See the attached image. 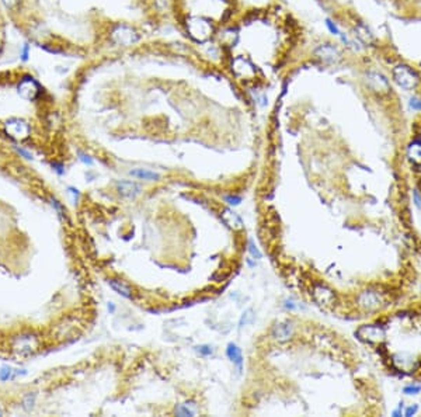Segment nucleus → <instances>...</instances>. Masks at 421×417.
<instances>
[{"mask_svg":"<svg viewBox=\"0 0 421 417\" xmlns=\"http://www.w3.org/2000/svg\"><path fill=\"white\" fill-rule=\"evenodd\" d=\"M17 152H19V155H21L23 158H26V159H33V155L28 152V151H26V149H23V148H17Z\"/></svg>","mask_w":421,"mask_h":417,"instance_id":"f704fd0d","label":"nucleus"},{"mask_svg":"<svg viewBox=\"0 0 421 417\" xmlns=\"http://www.w3.org/2000/svg\"><path fill=\"white\" fill-rule=\"evenodd\" d=\"M410 108H413V110H415V111H421L420 98H411V100H410Z\"/></svg>","mask_w":421,"mask_h":417,"instance_id":"2f4dec72","label":"nucleus"},{"mask_svg":"<svg viewBox=\"0 0 421 417\" xmlns=\"http://www.w3.org/2000/svg\"><path fill=\"white\" fill-rule=\"evenodd\" d=\"M108 311H110L111 313L114 312V311H115V306L112 305V304H108Z\"/></svg>","mask_w":421,"mask_h":417,"instance_id":"ea45409f","label":"nucleus"},{"mask_svg":"<svg viewBox=\"0 0 421 417\" xmlns=\"http://www.w3.org/2000/svg\"><path fill=\"white\" fill-rule=\"evenodd\" d=\"M355 35L358 37L361 41L365 42V44L372 42V34H371V31H369L365 26H362V24H359L358 27H355Z\"/></svg>","mask_w":421,"mask_h":417,"instance_id":"aec40b11","label":"nucleus"},{"mask_svg":"<svg viewBox=\"0 0 421 417\" xmlns=\"http://www.w3.org/2000/svg\"><path fill=\"white\" fill-rule=\"evenodd\" d=\"M420 392L421 385H415V383H410V385L403 388V393H404V395H408V396H411V395H418Z\"/></svg>","mask_w":421,"mask_h":417,"instance_id":"5701e85b","label":"nucleus"},{"mask_svg":"<svg viewBox=\"0 0 421 417\" xmlns=\"http://www.w3.org/2000/svg\"><path fill=\"white\" fill-rule=\"evenodd\" d=\"M5 132L7 133V136L17 141V142H23L28 139V136L31 135V126L27 121L21 118H10L9 121L5 122Z\"/></svg>","mask_w":421,"mask_h":417,"instance_id":"423d86ee","label":"nucleus"},{"mask_svg":"<svg viewBox=\"0 0 421 417\" xmlns=\"http://www.w3.org/2000/svg\"><path fill=\"white\" fill-rule=\"evenodd\" d=\"M79 159L82 160L83 163H86V165H89V166L93 165V160H91V158H90L89 155H86V153H83V152H79Z\"/></svg>","mask_w":421,"mask_h":417,"instance_id":"473e14b6","label":"nucleus"},{"mask_svg":"<svg viewBox=\"0 0 421 417\" xmlns=\"http://www.w3.org/2000/svg\"><path fill=\"white\" fill-rule=\"evenodd\" d=\"M226 355L230 361L235 364L236 367L239 369H242V364H243V355H242V350L237 347L236 344H229L228 348H226Z\"/></svg>","mask_w":421,"mask_h":417,"instance_id":"4468645a","label":"nucleus"},{"mask_svg":"<svg viewBox=\"0 0 421 417\" xmlns=\"http://www.w3.org/2000/svg\"><path fill=\"white\" fill-rule=\"evenodd\" d=\"M195 350H197V353H200V354L204 355V357H208V355L214 354V350H212L211 346H197Z\"/></svg>","mask_w":421,"mask_h":417,"instance_id":"393cba45","label":"nucleus"},{"mask_svg":"<svg viewBox=\"0 0 421 417\" xmlns=\"http://www.w3.org/2000/svg\"><path fill=\"white\" fill-rule=\"evenodd\" d=\"M408 159L413 163H421V142L415 141L408 146Z\"/></svg>","mask_w":421,"mask_h":417,"instance_id":"6ab92c4d","label":"nucleus"},{"mask_svg":"<svg viewBox=\"0 0 421 417\" xmlns=\"http://www.w3.org/2000/svg\"><path fill=\"white\" fill-rule=\"evenodd\" d=\"M225 201L228 202L229 205H239L242 202V198L237 197V195H226L225 197Z\"/></svg>","mask_w":421,"mask_h":417,"instance_id":"c85d7f7f","label":"nucleus"},{"mask_svg":"<svg viewBox=\"0 0 421 417\" xmlns=\"http://www.w3.org/2000/svg\"><path fill=\"white\" fill-rule=\"evenodd\" d=\"M315 298L318 299V302H320L322 305H329L334 301V294L325 287H318L315 290Z\"/></svg>","mask_w":421,"mask_h":417,"instance_id":"dca6fc26","label":"nucleus"},{"mask_svg":"<svg viewBox=\"0 0 421 417\" xmlns=\"http://www.w3.org/2000/svg\"><path fill=\"white\" fill-rule=\"evenodd\" d=\"M186 26L190 37L197 42L208 41L214 34L212 24L207 19H202V17H188Z\"/></svg>","mask_w":421,"mask_h":417,"instance_id":"f257e3e1","label":"nucleus"},{"mask_svg":"<svg viewBox=\"0 0 421 417\" xmlns=\"http://www.w3.org/2000/svg\"><path fill=\"white\" fill-rule=\"evenodd\" d=\"M358 337L366 343H382L385 340V329L379 325H365L359 327Z\"/></svg>","mask_w":421,"mask_h":417,"instance_id":"0eeeda50","label":"nucleus"},{"mask_svg":"<svg viewBox=\"0 0 421 417\" xmlns=\"http://www.w3.org/2000/svg\"><path fill=\"white\" fill-rule=\"evenodd\" d=\"M52 205L55 207L56 211L59 212V215H63V209H62V205L59 204V201H56L55 198H52Z\"/></svg>","mask_w":421,"mask_h":417,"instance_id":"c9c22d12","label":"nucleus"},{"mask_svg":"<svg viewBox=\"0 0 421 417\" xmlns=\"http://www.w3.org/2000/svg\"><path fill=\"white\" fill-rule=\"evenodd\" d=\"M392 416H393V417H400V416H403V411H401V407H399V409H396V410L392 411Z\"/></svg>","mask_w":421,"mask_h":417,"instance_id":"58836bf2","label":"nucleus"},{"mask_svg":"<svg viewBox=\"0 0 421 417\" xmlns=\"http://www.w3.org/2000/svg\"><path fill=\"white\" fill-rule=\"evenodd\" d=\"M34 400H35V395H27L26 396V399H24V407L27 409V410H31L33 407H34Z\"/></svg>","mask_w":421,"mask_h":417,"instance_id":"cd10ccee","label":"nucleus"},{"mask_svg":"<svg viewBox=\"0 0 421 417\" xmlns=\"http://www.w3.org/2000/svg\"><path fill=\"white\" fill-rule=\"evenodd\" d=\"M358 304L361 308H364L365 311H376L380 306L383 305V298L379 292L368 290L364 291L358 297Z\"/></svg>","mask_w":421,"mask_h":417,"instance_id":"9d476101","label":"nucleus"},{"mask_svg":"<svg viewBox=\"0 0 421 417\" xmlns=\"http://www.w3.org/2000/svg\"><path fill=\"white\" fill-rule=\"evenodd\" d=\"M326 26H327V28L330 30V33H333L334 35H340L341 34V31L338 30V27L333 23L332 20H326Z\"/></svg>","mask_w":421,"mask_h":417,"instance_id":"c756f323","label":"nucleus"},{"mask_svg":"<svg viewBox=\"0 0 421 417\" xmlns=\"http://www.w3.org/2000/svg\"><path fill=\"white\" fill-rule=\"evenodd\" d=\"M176 414L177 416H194L195 414V410L191 409V406H188V403L180 404L179 407L176 409Z\"/></svg>","mask_w":421,"mask_h":417,"instance_id":"412c9836","label":"nucleus"},{"mask_svg":"<svg viewBox=\"0 0 421 417\" xmlns=\"http://www.w3.org/2000/svg\"><path fill=\"white\" fill-rule=\"evenodd\" d=\"M2 2H3V5H5L7 9H13V7H16L19 5L20 0H2Z\"/></svg>","mask_w":421,"mask_h":417,"instance_id":"72a5a7b5","label":"nucleus"},{"mask_svg":"<svg viewBox=\"0 0 421 417\" xmlns=\"http://www.w3.org/2000/svg\"><path fill=\"white\" fill-rule=\"evenodd\" d=\"M414 201H415V205H417V207L421 209V198H420V194H418V191H417V190L414 191Z\"/></svg>","mask_w":421,"mask_h":417,"instance_id":"4c0bfd02","label":"nucleus"},{"mask_svg":"<svg viewBox=\"0 0 421 417\" xmlns=\"http://www.w3.org/2000/svg\"><path fill=\"white\" fill-rule=\"evenodd\" d=\"M17 93L21 98H24L27 101H35L41 96L42 87L34 76L24 75L17 84Z\"/></svg>","mask_w":421,"mask_h":417,"instance_id":"f03ea898","label":"nucleus"},{"mask_svg":"<svg viewBox=\"0 0 421 417\" xmlns=\"http://www.w3.org/2000/svg\"><path fill=\"white\" fill-rule=\"evenodd\" d=\"M249 251H250V254H251L254 258H261V256H262L261 251L257 249V246H255L254 242H253L251 239L249 240Z\"/></svg>","mask_w":421,"mask_h":417,"instance_id":"bb28decb","label":"nucleus"},{"mask_svg":"<svg viewBox=\"0 0 421 417\" xmlns=\"http://www.w3.org/2000/svg\"><path fill=\"white\" fill-rule=\"evenodd\" d=\"M108 285L114 291L119 294L121 297H124L126 299H132V291L131 288L128 285H125L122 281H118V280H108Z\"/></svg>","mask_w":421,"mask_h":417,"instance_id":"f3484780","label":"nucleus"},{"mask_svg":"<svg viewBox=\"0 0 421 417\" xmlns=\"http://www.w3.org/2000/svg\"><path fill=\"white\" fill-rule=\"evenodd\" d=\"M131 176L136 177V179H141V180H159V174L155 173V172H151L148 169H135V170H131L129 172Z\"/></svg>","mask_w":421,"mask_h":417,"instance_id":"a211bd4d","label":"nucleus"},{"mask_svg":"<svg viewBox=\"0 0 421 417\" xmlns=\"http://www.w3.org/2000/svg\"><path fill=\"white\" fill-rule=\"evenodd\" d=\"M2 414H3V410H2V409H0V416H2Z\"/></svg>","mask_w":421,"mask_h":417,"instance_id":"a19ab883","label":"nucleus"},{"mask_svg":"<svg viewBox=\"0 0 421 417\" xmlns=\"http://www.w3.org/2000/svg\"><path fill=\"white\" fill-rule=\"evenodd\" d=\"M117 190L119 195H122L125 198H135L141 194L142 187L135 181H118Z\"/></svg>","mask_w":421,"mask_h":417,"instance_id":"f8f14e48","label":"nucleus"},{"mask_svg":"<svg viewBox=\"0 0 421 417\" xmlns=\"http://www.w3.org/2000/svg\"><path fill=\"white\" fill-rule=\"evenodd\" d=\"M418 411V404H413V406H408L407 409L404 410V413H403V416L406 417H411L414 416L415 413Z\"/></svg>","mask_w":421,"mask_h":417,"instance_id":"7c9ffc66","label":"nucleus"},{"mask_svg":"<svg viewBox=\"0 0 421 417\" xmlns=\"http://www.w3.org/2000/svg\"><path fill=\"white\" fill-rule=\"evenodd\" d=\"M52 167L55 169V172L58 174H63V165H61V163H52Z\"/></svg>","mask_w":421,"mask_h":417,"instance_id":"e433bc0d","label":"nucleus"},{"mask_svg":"<svg viewBox=\"0 0 421 417\" xmlns=\"http://www.w3.org/2000/svg\"><path fill=\"white\" fill-rule=\"evenodd\" d=\"M254 320V315H253V309H247L246 312L243 313L242 319H240V327L247 326L251 322Z\"/></svg>","mask_w":421,"mask_h":417,"instance_id":"b1692460","label":"nucleus"},{"mask_svg":"<svg viewBox=\"0 0 421 417\" xmlns=\"http://www.w3.org/2000/svg\"><path fill=\"white\" fill-rule=\"evenodd\" d=\"M315 55L318 56L322 62L329 63V65L337 63L341 59L340 51L337 49V47H334L332 44H323V45L318 47L315 51Z\"/></svg>","mask_w":421,"mask_h":417,"instance_id":"9b49d317","label":"nucleus"},{"mask_svg":"<svg viewBox=\"0 0 421 417\" xmlns=\"http://www.w3.org/2000/svg\"><path fill=\"white\" fill-rule=\"evenodd\" d=\"M232 70L236 76L240 79H254L255 77L254 65L250 62L247 58H243V56H237L232 61Z\"/></svg>","mask_w":421,"mask_h":417,"instance_id":"6e6552de","label":"nucleus"},{"mask_svg":"<svg viewBox=\"0 0 421 417\" xmlns=\"http://www.w3.org/2000/svg\"><path fill=\"white\" fill-rule=\"evenodd\" d=\"M28 58H30V45L26 42V44H23L20 49V59L23 62H27Z\"/></svg>","mask_w":421,"mask_h":417,"instance_id":"a878e982","label":"nucleus"},{"mask_svg":"<svg viewBox=\"0 0 421 417\" xmlns=\"http://www.w3.org/2000/svg\"><path fill=\"white\" fill-rule=\"evenodd\" d=\"M110 40L119 47H131L138 42L139 35L133 28L128 27L125 24H118L111 30Z\"/></svg>","mask_w":421,"mask_h":417,"instance_id":"20e7f679","label":"nucleus"},{"mask_svg":"<svg viewBox=\"0 0 421 417\" xmlns=\"http://www.w3.org/2000/svg\"><path fill=\"white\" fill-rule=\"evenodd\" d=\"M38 339L34 334H21L13 340L12 351L19 357H30L38 351Z\"/></svg>","mask_w":421,"mask_h":417,"instance_id":"7ed1b4c3","label":"nucleus"},{"mask_svg":"<svg viewBox=\"0 0 421 417\" xmlns=\"http://www.w3.org/2000/svg\"><path fill=\"white\" fill-rule=\"evenodd\" d=\"M13 374L14 371L10 368V367H7V365L2 367V368H0V381H2V382H6V381L13 378Z\"/></svg>","mask_w":421,"mask_h":417,"instance_id":"4be33fe9","label":"nucleus"},{"mask_svg":"<svg viewBox=\"0 0 421 417\" xmlns=\"http://www.w3.org/2000/svg\"><path fill=\"white\" fill-rule=\"evenodd\" d=\"M292 333H294V327H292L291 323H279L274 329V337L279 341H285L291 339Z\"/></svg>","mask_w":421,"mask_h":417,"instance_id":"ddd939ff","label":"nucleus"},{"mask_svg":"<svg viewBox=\"0 0 421 417\" xmlns=\"http://www.w3.org/2000/svg\"><path fill=\"white\" fill-rule=\"evenodd\" d=\"M366 86L378 94H386L390 90V84L383 75L378 72H368L365 75Z\"/></svg>","mask_w":421,"mask_h":417,"instance_id":"1a4fd4ad","label":"nucleus"},{"mask_svg":"<svg viewBox=\"0 0 421 417\" xmlns=\"http://www.w3.org/2000/svg\"><path fill=\"white\" fill-rule=\"evenodd\" d=\"M393 79L404 90H413L420 82L415 72L407 65H397L393 69Z\"/></svg>","mask_w":421,"mask_h":417,"instance_id":"39448f33","label":"nucleus"},{"mask_svg":"<svg viewBox=\"0 0 421 417\" xmlns=\"http://www.w3.org/2000/svg\"><path fill=\"white\" fill-rule=\"evenodd\" d=\"M222 218H223V221H225V223L228 225L229 228H232V229H242L243 222L242 219H240V216L235 214V212H232L230 209H226L222 214Z\"/></svg>","mask_w":421,"mask_h":417,"instance_id":"2eb2a0df","label":"nucleus"}]
</instances>
